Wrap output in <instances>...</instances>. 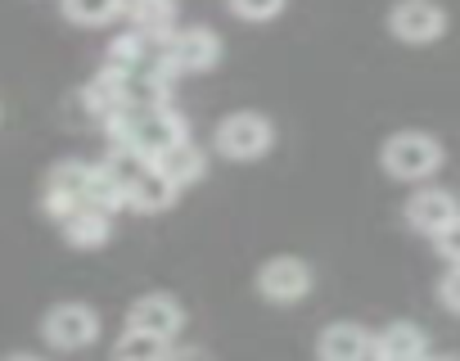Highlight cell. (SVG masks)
<instances>
[{"mask_svg": "<svg viewBox=\"0 0 460 361\" xmlns=\"http://www.w3.org/2000/svg\"><path fill=\"white\" fill-rule=\"evenodd\" d=\"M226 5H230V14L244 19V23H271V19L285 14L289 0H226Z\"/></svg>", "mask_w": 460, "mask_h": 361, "instance_id": "23", "label": "cell"}, {"mask_svg": "<svg viewBox=\"0 0 460 361\" xmlns=\"http://www.w3.org/2000/svg\"><path fill=\"white\" fill-rule=\"evenodd\" d=\"M82 204H91V208H100V213H118V208H127V195L118 190V180L100 167V163H91V180H86V199Z\"/></svg>", "mask_w": 460, "mask_h": 361, "instance_id": "22", "label": "cell"}, {"mask_svg": "<svg viewBox=\"0 0 460 361\" xmlns=\"http://www.w3.org/2000/svg\"><path fill=\"white\" fill-rule=\"evenodd\" d=\"M375 361H393V357H375Z\"/></svg>", "mask_w": 460, "mask_h": 361, "instance_id": "29", "label": "cell"}, {"mask_svg": "<svg viewBox=\"0 0 460 361\" xmlns=\"http://www.w3.org/2000/svg\"><path fill=\"white\" fill-rule=\"evenodd\" d=\"M154 163V172L158 176H167L176 190H185V186H194V180L203 176V167H208V158H203V149L199 145H190V140H181V145H172V149H163L158 158H149Z\"/></svg>", "mask_w": 460, "mask_h": 361, "instance_id": "15", "label": "cell"}, {"mask_svg": "<svg viewBox=\"0 0 460 361\" xmlns=\"http://www.w3.org/2000/svg\"><path fill=\"white\" fill-rule=\"evenodd\" d=\"M86 180H91V163L82 158H64L46 172V186H41V208L59 222L68 208H77L86 199Z\"/></svg>", "mask_w": 460, "mask_h": 361, "instance_id": "8", "label": "cell"}, {"mask_svg": "<svg viewBox=\"0 0 460 361\" xmlns=\"http://www.w3.org/2000/svg\"><path fill=\"white\" fill-rule=\"evenodd\" d=\"M406 222H411V231L438 240L451 222H460V204H456L451 190H433V186H429V190L411 195V204H406Z\"/></svg>", "mask_w": 460, "mask_h": 361, "instance_id": "10", "label": "cell"}, {"mask_svg": "<svg viewBox=\"0 0 460 361\" xmlns=\"http://www.w3.org/2000/svg\"><path fill=\"white\" fill-rule=\"evenodd\" d=\"M100 167H104V172L118 180V190L127 195V190L136 186V180L149 172V158H145L140 149H131V145H113V149L104 154V163H100Z\"/></svg>", "mask_w": 460, "mask_h": 361, "instance_id": "20", "label": "cell"}, {"mask_svg": "<svg viewBox=\"0 0 460 361\" xmlns=\"http://www.w3.org/2000/svg\"><path fill=\"white\" fill-rule=\"evenodd\" d=\"M14 361H37V357H14Z\"/></svg>", "mask_w": 460, "mask_h": 361, "instance_id": "28", "label": "cell"}, {"mask_svg": "<svg viewBox=\"0 0 460 361\" xmlns=\"http://www.w3.org/2000/svg\"><path fill=\"white\" fill-rule=\"evenodd\" d=\"M59 10L68 23H82V28H104L113 19H122L127 0H59Z\"/></svg>", "mask_w": 460, "mask_h": 361, "instance_id": "19", "label": "cell"}, {"mask_svg": "<svg viewBox=\"0 0 460 361\" xmlns=\"http://www.w3.org/2000/svg\"><path fill=\"white\" fill-rule=\"evenodd\" d=\"M375 357H393V361H424L429 357V339L420 325L411 321H393L375 334Z\"/></svg>", "mask_w": 460, "mask_h": 361, "instance_id": "16", "label": "cell"}, {"mask_svg": "<svg viewBox=\"0 0 460 361\" xmlns=\"http://www.w3.org/2000/svg\"><path fill=\"white\" fill-rule=\"evenodd\" d=\"M163 361H212L203 348H167V357Z\"/></svg>", "mask_w": 460, "mask_h": 361, "instance_id": "26", "label": "cell"}, {"mask_svg": "<svg viewBox=\"0 0 460 361\" xmlns=\"http://www.w3.org/2000/svg\"><path fill=\"white\" fill-rule=\"evenodd\" d=\"M127 330H145V334L172 343V339L185 330V307H181L172 294H145V298L131 303V312H127Z\"/></svg>", "mask_w": 460, "mask_h": 361, "instance_id": "9", "label": "cell"}, {"mask_svg": "<svg viewBox=\"0 0 460 361\" xmlns=\"http://www.w3.org/2000/svg\"><path fill=\"white\" fill-rule=\"evenodd\" d=\"M59 231H64V240L73 249H100L113 235V217L100 213V208H91V204H77V208H68L59 217Z\"/></svg>", "mask_w": 460, "mask_h": 361, "instance_id": "13", "label": "cell"}, {"mask_svg": "<svg viewBox=\"0 0 460 361\" xmlns=\"http://www.w3.org/2000/svg\"><path fill=\"white\" fill-rule=\"evenodd\" d=\"M424 361H460V357H424Z\"/></svg>", "mask_w": 460, "mask_h": 361, "instance_id": "27", "label": "cell"}, {"mask_svg": "<svg viewBox=\"0 0 460 361\" xmlns=\"http://www.w3.org/2000/svg\"><path fill=\"white\" fill-rule=\"evenodd\" d=\"M172 343L145 334V330H122L118 343H113V361H163Z\"/></svg>", "mask_w": 460, "mask_h": 361, "instance_id": "21", "label": "cell"}, {"mask_svg": "<svg viewBox=\"0 0 460 361\" xmlns=\"http://www.w3.org/2000/svg\"><path fill=\"white\" fill-rule=\"evenodd\" d=\"M388 32L406 46H433L447 32V10L438 0H397L388 14Z\"/></svg>", "mask_w": 460, "mask_h": 361, "instance_id": "6", "label": "cell"}, {"mask_svg": "<svg viewBox=\"0 0 460 361\" xmlns=\"http://www.w3.org/2000/svg\"><path fill=\"white\" fill-rule=\"evenodd\" d=\"M438 253H442L451 267H460V222H451V226L438 235Z\"/></svg>", "mask_w": 460, "mask_h": 361, "instance_id": "24", "label": "cell"}, {"mask_svg": "<svg viewBox=\"0 0 460 361\" xmlns=\"http://www.w3.org/2000/svg\"><path fill=\"white\" fill-rule=\"evenodd\" d=\"M122 14L131 19V32H140L149 41H163L176 28V0H127Z\"/></svg>", "mask_w": 460, "mask_h": 361, "instance_id": "17", "label": "cell"}, {"mask_svg": "<svg viewBox=\"0 0 460 361\" xmlns=\"http://www.w3.org/2000/svg\"><path fill=\"white\" fill-rule=\"evenodd\" d=\"M104 131L113 136V145H131L145 158H158L163 149L190 140V122L167 104H127L104 122Z\"/></svg>", "mask_w": 460, "mask_h": 361, "instance_id": "1", "label": "cell"}, {"mask_svg": "<svg viewBox=\"0 0 460 361\" xmlns=\"http://www.w3.org/2000/svg\"><path fill=\"white\" fill-rule=\"evenodd\" d=\"M312 267L303 258H271L262 271H258V294L276 307H294L312 294Z\"/></svg>", "mask_w": 460, "mask_h": 361, "instance_id": "7", "label": "cell"}, {"mask_svg": "<svg viewBox=\"0 0 460 361\" xmlns=\"http://www.w3.org/2000/svg\"><path fill=\"white\" fill-rule=\"evenodd\" d=\"M379 163L397 180H424V176H433L442 167V145L429 131H397V136L384 140Z\"/></svg>", "mask_w": 460, "mask_h": 361, "instance_id": "2", "label": "cell"}, {"mask_svg": "<svg viewBox=\"0 0 460 361\" xmlns=\"http://www.w3.org/2000/svg\"><path fill=\"white\" fill-rule=\"evenodd\" d=\"M158 55L172 73H208L221 59V37L212 28H172L158 41Z\"/></svg>", "mask_w": 460, "mask_h": 361, "instance_id": "4", "label": "cell"}, {"mask_svg": "<svg viewBox=\"0 0 460 361\" xmlns=\"http://www.w3.org/2000/svg\"><path fill=\"white\" fill-rule=\"evenodd\" d=\"M131 104V95H127V82L118 77V73H109V68H100L86 86H82V109L91 113V118H100V122H109L118 109H127Z\"/></svg>", "mask_w": 460, "mask_h": 361, "instance_id": "14", "label": "cell"}, {"mask_svg": "<svg viewBox=\"0 0 460 361\" xmlns=\"http://www.w3.org/2000/svg\"><path fill=\"white\" fill-rule=\"evenodd\" d=\"M158 59H163V55H158V41H149V37H140V32H122V37H113V46H109V55H104V68L127 82V77L145 73V68L158 64Z\"/></svg>", "mask_w": 460, "mask_h": 361, "instance_id": "12", "label": "cell"}, {"mask_svg": "<svg viewBox=\"0 0 460 361\" xmlns=\"http://www.w3.org/2000/svg\"><path fill=\"white\" fill-rule=\"evenodd\" d=\"M41 334L50 348L59 352H77V348H91L100 339V312L91 303H55L41 321Z\"/></svg>", "mask_w": 460, "mask_h": 361, "instance_id": "5", "label": "cell"}, {"mask_svg": "<svg viewBox=\"0 0 460 361\" xmlns=\"http://www.w3.org/2000/svg\"><path fill=\"white\" fill-rule=\"evenodd\" d=\"M316 352H321V361H375V334H366L352 321H334V325H325Z\"/></svg>", "mask_w": 460, "mask_h": 361, "instance_id": "11", "label": "cell"}, {"mask_svg": "<svg viewBox=\"0 0 460 361\" xmlns=\"http://www.w3.org/2000/svg\"><path fill=\"white\" fill-rule=\"evenodd\" d=\"M212 140H217V154L230 158V163H258V158L271 154L276 127L262 113H230V118L217 122V136Z\"/></svg>", "mask_w": 460, "mask_h": 361, "instance_id": "3", "label": "cell"}, {"mask_svg": "<svg viewBox=\"0 0 460 361\" xmlns=\"http://www.w3.org/2000/svg\"><path fill=\"white\" fill-rule=\"evenodd\" d=\"M438 294H442V303H447L451 312H460V267H451V271L442 276V285H438Z\"/></svg>", "mask_w": 460, "mask_h": 361, "instance_id": "25", "label": "cell"}, {"mask_svg": "<svg viewBox=\"0 0 460 361\" xmlns=\"http://www.w3.org/2000/svg\"><path fill=\"white\" fill-rule=\"evenodd\" d=\"M176 195H181V190L172 186L167 176H158L154 163H149V172L127 190V208H140V213H167V208L176 204Z\"/></svg>", "mask_w": 460, "mask_h": 361, "instance_id": "18", "label": "cell"}]
</instances>
